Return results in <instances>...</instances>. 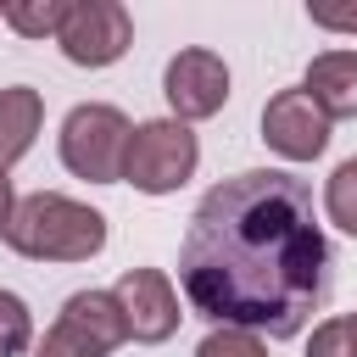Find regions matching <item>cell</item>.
Instances as JSON below:
<instances>
[{
	"label": "cell",
	"instance_id": "ba28073f",
	"mask_svg": "<svg viewBox=\"0 0 357 357\" xmlns=\"http://www.w3.org/2000/svg\"><path fill=\"white\" fill-rule=\"evenodd\" d=\"M162 95H167V106H173L178 123H201V117L223 112V100H229V67H223V56H212V50H178L167 61V73H162Z\"/></svg>",
	"mask_w": 357,
	"mask_h": 357
},
{
	"label": "cell",
	"instance_id": "5bb4252c",
	"mask_svg": "<svg viewBox=\"0 0 357 357\" xmlns=\"http://www.w3.org/2000/svg\"><path fill=\"white\" fill-rule=\"evenodd\" d=\"M28 340H33V312H28V301L11 296V290H0V357H22Z\"/></svg>",
	"mask_w": 357,
	"mask_h": 357
},
{
	"label": "cell",
	"instance_id": "30bf717a",
	"mask_svg": "<svg viewBox=\"0 0 357 357\" xmlns=\"http://www.w3.org/2000/svg\"><path fill=\"white\" fill-rule=\"evenodd\" d=\"M312 106L335 123V117H357V50H324L307 61V84Z\"/></svg>",
	"mask_w": 357,
	"mask_h": 357
},
{
	"label": "cell",
	"instance_id": "6da1fadb",
	"mask_svg": "<svg viewBox=\"0 0 357 357\" xmlns=\"http://www.w3.org/2000/svg\"><path fill=\"white\" fill-rule=\"evenodd\" d=\"M184 301L218 329L290 340L329 296V240L312 190L279 167H245L212 184L178 245Z\"/></svg>",
	"mask_w": 357,
	"mask_h": 357
},
{
	"label": "cell",
	"instance_id": "3957f363",
	"mask_svg": "<svg viewBox=\"0 0 357 357\" xmlns=\"http://www.w3.org/2000/svg\"><path fill=\"white\" fill-rule=\"evenodd\" d=\"M128 117L106 100H84L61 117V167L89 178V184H117L128 162Z\"/></svg>",
	"mask_w": 357,
	"mask_h": 357
},
{
	"label": "cell",
	"instance_id": "7a4b0ae2",
	"mask_svg": "<svg viewBox=\"0 0 357 357\" xmlns=\"http://www.w3.org/2000/svg\"><path fill=\"white\" fill-rule=\"evenodd\" d=\"M6 245L33 262H89L106 245V218L73 195L39 190V195L17 201L11 223H6Z\"/></svg>",
	"mask_w": 357,
	"mask_h": 357
},
{
	"label": "cell",
	"instance_id": "ac0fdd59",
	"mask_svg": "<svg viewBox=\"0 0 357 357\" xmlns=\"http://www.w3.org/2000/svg\"><path fill=\"white\" fill-rule=\"evenodd\" d=\"M11 212H17V190H11V178L0 173V234H6V223H11Z\"/></svg>",
	"mask_w": 357,
	"mask_h": 357
},
{
	"label": "cell",
	"instance_id": "2e32d148",
	"mask_svg": "<svg viewBox=\"0 0 357 357\" xmlns=\"http://www.w3.org/2000/svg\"><path fill=\"white\" fill-rule=\"evenodd\" d=\"M195 357H268V346H262L251 329H212V335L195 346Z\"/></svg>",
	"mask_w": 357,
	"mask_h": 357
},
{
	"label": "cell",
	"instance_id": "8fae6325",
	"mask_svg": "<svg viewBox=\"0 0 357 357\" xmlns=\"http://www.w3.org/2000/svg\"><path fill=\"white\" fill-rule=\"evenodd\" d=\"M39 123H45V95L39 89H28V84L0 89V173L33 151Z\"/></svg>",
	"mask_w": 357,
	"mask_h": 357
},
{
	"label": "cell",
	"instance_id": "277c9868",
	"mask_svg": "<svg viewBox=\"0 0 357 357\" xmlns=\"http://www.w3.org/2000/svg\"><path fill=\"white\" fill-rule=\"evenodd\" d=\"M201 162V145L190 134V123L178 117H156V123H139L134 139H128V162H123V178L145 195H167L178 190Z\"/></svg>",
	"mask_w": 357,
	"mask_h": 357
},
{
	"label": "cell",
	"instance_id": "52a82bcc",
	"mask_svg": "<svg viewBox=\"0 0 357 357\" xmlns=\"http://www.w3.org/2000/svg\"><path fill=\"white\" fill-rule=\"evenodd\" d=\"M112 296H117V307L128 318V335L139 346H162L178 329V318H184L178 312V290H173V279L162 268H128L112 284Z\"/></svg>",
	"mask_w": 357,
	"mask_h": 357
},
{
	"label": "cell",
	"instance_id": "9c48e42d",
	"mask_svg": "<svg viewBox=\"0 0 357 357\" xmlns=\"http://www.w3.org/2000/svg\"><path fill=\"white\" fill-rule=\"evenodd\" d=\"M262 139L268 151H279L284 162H312L329 145V117L312 106L307 89H279L262 106Z\"/></svg>",
	"mask_w": 357,
	"mask_h": 357
},
{
	"label": "cell",
	"instance_id": "4fadbf2b",
	"mask_svg": "<svg viewBox=\"0 0 357 357\" xmlns=\"http://www.w3.org/2000/svg\"><path fill=\"white\" fill-rule=\"evenodd\" d=\"M324 212H329V223H335L340 234L357 240V156L329 173V184H324Z\"/></svg>",
	"mask_w": 357,
	"mask_h": 357
},
{
	"label": "cell",
	"instance_id": "9a60e30c",
	"mask_svg": "<svg viewBox=\"0 0 357 357\" xmlns=\"http://www.w3.org/2000/svg\"><path fill=\"white\" fill-rule=\"evenodd\" d=\"M307 357H357V312L324 318L307 340Z\"/></svg>",
	"mask_w": 357,
	"mask_h": 357
},
{
	"label": "cell",
	"instance_id": "8992f818",
	"mask_svg": "<svg viewBox=\"0 0 357 357\" xmlns=\"http://www.w3.org/2000/svg\"><path fill=\"white\" fill-rule=\"evenodd\" d=\"M56 45L73 67H112L134 45V22L117 0H73V17L56 33Z\"/></svg>",
	"mask_w": 357,
	"mask_h": 357
},
{
	"label": "cell",
	"instance_id": "d6986e66",
	"mask_svg": "<svg viewBox=\"0 0 357 357\" xmlns=\"http://www.w3.org/2000/svg\"><path fill=\"white\" fill-rule=\"evenodd\" d=\"M33 357H45V351H33Z\"/></svg>",
	"mask_w": 357,
	"mask_h": 357
},
{
	"label": "cell",
	"instance_id": "e0dca14e",
	"mask_svg": "<svg viewBox=\"0 0 357 357\" xmlns=\"http://www.w3.org/2000/svg\"><path fill=\"white\" fill-rule=\"evenodd\" d=\"M312 28H335V33H357V6H307Z\"/></svg>",
	"mask_w": 357,
	"mask_h": 357
},
{
	"label": "cell",
	"instance_id": "5b68a950",
	"mask_svg": "<svg viewBox=\"0 0 357 357\" xmlns=\"http://www.w3.org/2000/svg\"><path fill=\"white\" fill-rule=\"evenodd\" d=\"M128 340V318L117 307L112 290H78L61 301L50 335H45V357H112Z\"/></svg>",
	"mask_w": 357,
	"mask_h": 357
},
{
	"label": "cell",
	"instance_id": "7c38bea8",
	"mask_svg": "<svg viewBox=\"0 0 357 357\" xmlns=\"http://www.w3.org/2000/svg\"><path fill=\"white\" fill-rule=\"evenodd\" d=\"M6 28L22 33V39H45V33H61L67 17H73V0H11L0 6Z\"/></svg>",
	"mask_w": 357,
	"mask_h": 357
}]
</instances>
